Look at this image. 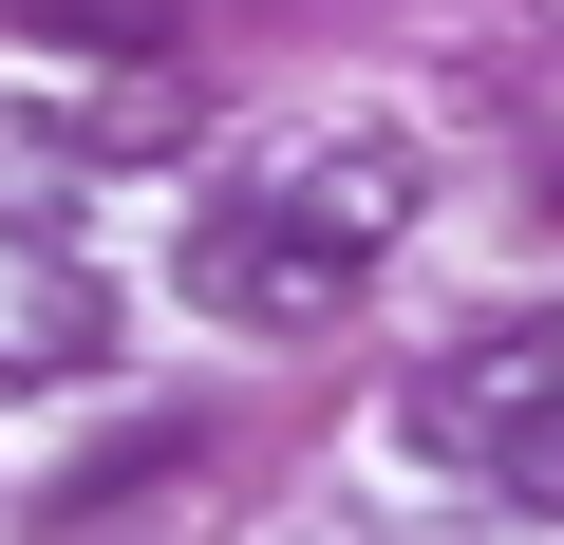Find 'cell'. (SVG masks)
Wrapping results in <instances>:
<instances>
[{
	"label": "cell",
	"instance_id": "6da1fadb",
	"mask_svg": "<svg viewBox=\"0 0 564 545\" xmlns=\"http://www.w3.org/2000/svg\"><path fill=\"white\" fill-rule=\"evenodd\" d=\"M395 433H414L433 470H470V489H564V320H545V302H508L489 339L414 358Z\"/></svg>",
	"mask_w": 564,
	"mask_h": 545
},
{
	"label": "cell",
	"instance_id": "7a4b0ae2",
	"mask_svg": "<svg viewBox=\"0 0 564 545\" xmlns=\"http://www.w3.org/2000/svg\"><path fill=\"white\" fill-rule=\"evenodd\" d=\"M245 188H263L282 226H302V244L377 263V244L414 226V188H433V170H414V132H395V113H339V132H282V151H263Z\"/></svg>",
	"mask_w": 564,
	"mask_h": 545
},
{
	"label": "cell",
	"instance_id": "3957f363",
	"mask_svg": "<svg viewBox=\"0 0 564 545\" xmlns=\"http://www.w3.org/2000/svg\"><path fill=\"white\" fill-rule=\"evenodd\" d=\"M339 283H358V263H339V244H302L263 188H207V207H188V302H226L245 339H321V320H339Z\"/></svg>",
	"mask_w": 564,
	"mask_h": 545
},
{
	"label": "cell",
	"instance_id": "277c9868",
	"mask_svg": "<svg viewBox=\"0 0 564 545\" xmlns=\"http://www.w3.org/2000/svg\"><path fill=\"white\" fill-rule=\"evenodd\" d=\"M95 358H113V283L0 226V377H95Z\"/></svg>",
	"mask_w": 564,
	"mask_h": 545
},
{
	"label": "cell",
	"instance_id": "5b68a950",
	"mask_svg": "<svg viewBox=\"0 0 564 545\" xmlns=\"http://www.w3.org/2000/svg\"><path fill=\"white\" fill-rule=\"evenodd\" d=\"M188 470H207V433H188V414H132V433H95V451L57 470L39 508H57V526H113V508H170Z\"/></svg>",
	"mask_w": 564,
	"mask_h": 545
},
{
	"label": "cell",
	"instance_id": "8992f818",
	"mask_svg": "<svg viewBox=\"0 0 564 545\" xmlns=\"http://www.w3.org/2000/svg\"><path fill=\"white\" fill-rule=\"evenodd\" d=\"M0 20H20V39H57V57H170V39H188L170 0H0Z\"/></svg>",
	"mask_w": 564,
	"mask_h": 545
},
{
	"label": "cell",
	"instance_id": "52a82bcc",
	"mask_svg": "<svg viewBox=\"0 0 564 545\" xmlns=\"http://www.w3.org/2000/svg\"><path fill=\"white\" fill-rule=\"evenodd\" d=\"M76 170H95V132H0V226L39 244V226L76 207Z\"/></svg>",
	"mask_w": 564,
	"mask_h": 545
}]
</instances>
